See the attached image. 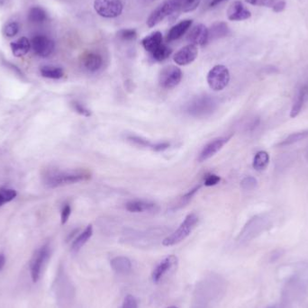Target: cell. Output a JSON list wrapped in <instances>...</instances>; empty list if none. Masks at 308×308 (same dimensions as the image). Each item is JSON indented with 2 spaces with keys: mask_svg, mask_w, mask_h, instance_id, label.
Segmentation results:
<instances>
[{
  "mask_svg": "<svg viewBox=\"0 0 308 308\" xmlns=\"http://www.w3.org/2000/svg\"><path fill=\"white\" fill-rule=\"evenodd\" d=\"M229 34V27L225 22H217L213 24L210 30H208L209 40L222 38Z\"/></svg>",
  "mask_w": 308,
  "mask_h": 308,
  "instance_id": "cell-25",
  "label": "cell"
},
{
  "mask_svg": "<svg viewBox=\"0 0 308 308\" xmlns=\"http://www.w3.org/2000/svg\"><path fill=\"white\" fill-rule=\"evenodd\" d=\"M90 173L84 169H52L44 175V183L47 188H55L89 179Z\"/></svg>",
  "mask_w": 308,
  "mask_h": 308,
  "instance_id": "cell-1",
  "label": "cell"
},
{
  "mask_svg": "<svg viewBox=\"0 0 308 308\" xmlns=\"http://www.w3.org/2000/svg\"><path fill=\"white\" fill-rule=\"evenodd\" d=\"M188 40L194 45H205L209 41V34L207 26L202 24L194 26L188 35Z\"/></svg>",
  "mask_w": 308,
  "mask_h": 308,
  "instance_id": "cell-14",
  "label": "cell"
},
{
  "mask_svg": "<svg viewBox=\"0 0 308 308\" xmlns=\"http://www.w3.org/2000/svg\"><path fill=\"white\" fill-rule=\"evenodd\" d=\"M49 256H50V247L47 244L41 247L39 250L35 251L30 264L31 277L34 282H36L40 279L43 267L45 264Z\"/></svg>",
  "mask_w": 308,
  "mask_h": 308,
  "instance_id": "cell-8",
  "label": "cell"
},
{
  "mask_svg": "<svg viewBox=\"0 0 308 308\" xmlns=\"http://www.w3.org/2000/svg\"><path fill=\"white\" fill-rule=\"evenodd\" d=\"M198 51L196 45L188 44L180 49L174 55V62L179 66H186L193 63L198 57Z\"/></svg>",
  "mask_w": 308,
  "mask_h": 308,
  "instance_id": "cell-13",
  "label": "cell"
},
{
  "mask_svg": "<svg viewBox=\"0 0 308 308\" xmlns=\"http://www.w3.org/2000/svg\"><path fill=\"white\" fill-rule=\"evenodd\" d=\"M5 256L3 255V254H0V271L3 270V268H4V266H5Z\"/></svg>",
  "mask_w": 308,
  "mask_h": 308,
  "instance_id": "cell-41",
  "label": "cell"
},
{
  "mask_svg": "<svg viewBox=\"0 0 308 308\" xmlns=\"http://www.w3.org/2000/svg\"><path fill=\"white\" fill-rule=\"evenodd\" d=\"M268 224H269V220L266 217L257 216V217L251 218L243 228V230L240 234V238H241L242 240L253 238L258 233H260V231H263V229L265 227H267Z\"/></svg>",
  "mask_w": 308,
  "mask_h": 308,
  "instance_id": "cell-9",
  "label": "cell"
},
{
  "mask_svg": "<svg viewBox=\"0 0 308 308\" xmlns=\"http://www.w3.org/2000/svg\"><path fill=\"white\" fill-rule=\"evenodd\" d=\"M41 74L43 77H47V78L59 79L63 77L64 72L62 68L44 66L41 69Z\"/></svg>",
  "mask_w": 308,
  "mask_h": 308,
  "instance_id": "cell-30",
  "label": "cell"
},
{
  "mask_svg": "<svg viewBox=\"0 0 308 308\" xmlns=\"http://www.w3.org/2000/svg\"><path fill=\"white\" fill-rule=\"evenodd\" d=\"M308 130L301 131L298 133H294L292 135H289L286 139L283 140L281 143H279L278 146L279 147H287L290 145L298 144L299 142L303 141V140L308 139Z\"/></svg>",
  "mask_w": 308,
  "mask_h": 308,
  "instance_id": "cell-28",
  "label": "cell"
},
{
  "mask_svg": "<svg viewBox=\"0 0 308 308\" xmlns=\"http://www.w3.org/2000/svg\"><path fill=\"white\" fill-rule=\"evenodd\" d=\"M142 44L144 48L152 54L162 44V34L160 32H154L153 34L146 36L143 40Z\"/></svg>",
  "mask_w": 308,
  "mask_h": 308,
  "instance_id": "cell-20",
  "label": "cell"
},
{
  "mask_svg": "<svg viewBox=\"0 0 308 308\" xmlns=\"http://www.w3.org/2000/svg\"><path fill=\"white\" fill-rule=\"evenodd\" d=\"M82 63L86 70L90 73H95L102 67L103 60L101 56L95 53H85L82 57Z\"/></svg>",
  "mask_w": 308,
  "mask_h": 308,
  "instance_id": "cell-18",
  "label": "cell"
},
{
  "mask_svg": "<svg viewBox=\"0 0 308 308\" xmlns=\"http://www.w3.org/2000/svg\"><path fill=\"white\" fill-rule=\"evenodd\" d=\"M18 32H19V24L15 22L8 23L4 28V34L7 37H14L15 35L18 34Z\"/></svg>",
  "mask_w": 308,
  "mask_h": 308,
  "instance_id": "cell-35",
  "label": "cell"
},
{
  "mask_svg": "<svg viewBox=\"0 0 308 308\" xmlns=\"http://www.w3.org/2000/svg\"><path fill=\"white\" fill-rule=\"evenodd\" d=\"M110 264L111 268L115 270L116 273H119V274L129 273L132 270L131 260L124 256L114 258L111 260Z\"/></svg>",
  "mask_w": 308,
  "mask_h": 308,
  "instance_id": "cell-23",
  "label": "cell"
},
{
  "mask_svg": "<svg viewBox=\"0 0 308 308\" xmlns=\"http://www.w3.org/2000/svg\"><path fill=\"white\" fill-rule=\"evenodd\" d=\"M174 13H178V7L173 0H166L162 4L154 10L147 20V24L149 27H154L159 24L167 16L172 15Z\"/></svg>",
  "mask_w": 308,
  "mask_h": 308,
  "instance_id": "cell-6",
  "label": "cell"
},
{
  "mask_svg": "<svg viewBox=\"0 0 308 308\" xmlns=\"http://www.w3.org/2000/svg\"><path fill=\"white\" fill-rule=\"evenodd\" d=\"M231 135L219 137L217 139L213 140L207 145H205V147L203 148L201 153L198 156V161L203 162V161H206L207 159L212 158L213 156H215L225 145H227V143L229 142V140L231 139Z\"/></svg>",
  "mask_w": 308,
  "mask_h": 308,
  "instance_id": "cell-11",
  "label": "cell"
},
{
  "mask_svg": "<svg viewBox=\"0 0 308 308\" xmlns=\"http://www.w3.org/2000/svg\"><path fill=\"white\" fill-rule=\"evenodd\" d=\"M218 102L215 97L203 95L194 97L186 106V112L188 115L197 118L207 117L216 111Z\"/></svg>",
  "mask_w": 308,
  "mask_h": 308,
  "instance_id": "cell-2",
  "label": "cell"
},
{
  "mask_svg": "<svg viewBox=\"0 0 308 308\" xmlns=\"http://www.w3.org/2000/svg\"><path fill=\"white\" fill-rule=\"evenodd\" d=\"M11 50L15 57H23L31 49V43L26 37H21L11 43Z\"/></svg>",
  "mask_w": 308,
  "mask_h": 308,
  "instance_id": "cell-24",
  "label": "cell"
},
{
  "mask_svg": "<svg viewBox=\"0 0 308 308\" xmlns=\"http://www.w3.org/2000/svg\"><path fill=\"white\" fill-rule=\"evenodd\" d=\"M223 1H226V0H212V2L210 3V5H211V6H216V5H218V4L222 3Z\"/></svg>",
  "mask_w": 308,
  "mask_h": 308,
  "instance_id": "cell-42",
  "label": "cell"
},
{
  "mask_svg": "<svg viewBox=\"0 0 308 308\" xmlns=\"http://www.w3.org/2000/svg\"><path fill=\"white\" fill-rule=\"evenodd\" d=\"M122 308H138L136 299L133 296L127 295L124 300Z\"/></svg>",
  "mask_w": 308,
  "mask_h": 308,
  "instance_id": "cell-39",
  "label": "cell"
},
{
  "mask_svg": "<svg viewBox=\"0 0 308 308\" xmlns=\"http://www.w3.org/2000/svg\"><path fill=\"white\" fill-rule=\"evenodd\" d=\"M54 42L45 35H36L31 42V48L40 57L46 58L54 51Z\"/></svg>",
  "mask_w": 308,
  "mask_h": 308,
  "instance_id": "cell-10",
  "label": "cell"
},
{
  "mask_svg": "<svg viewBox=\"0 0 308 308\" xmlns=\"http://www.w3.org/2000/svg\"><path fill=\"white\" fill-rule=\"evenodd\" d=\"M230 81V73L226 66L217 65L207 74V83L214 91H221L228 86Z\"/></svg>",
  "mask_w": 308,
  "mask_h": 308,
  "instance_id": "cell-4",
  "label": "cell"
},
{
  "mask_svg": "<svg viewBox=\"0 0 308 308\" xmlns=\"http://www.w3.org/2000/svg\"><path fill=\"white\" fill-rule=\"evenodd\" d=\"M307 98H308V94H307L305 85H303L302 87L299 88V91L297 93V95L295 96V99H294L292 108L290 111V116L292 118H295L296 116H299L300 114Z\"/></svg>",
  "mask_w": 308,
  "mask_h": 308,
  "instance_id": "cell-22",
  "label": "cell"
},
{
  "mask_svg": "<svg viewBox=\"0 0 308 308\" xmlns=\"http://www.w3.org/2000/svg\"><path fill=\"white\" fill-rule=\"evenodd\" d=\"M250 11L242 5L241 1L233 2L227 10V17L231 21H241L250 18Z\"/></svg>",
  "mask_w": 308,
  "mask_h": 308,
  "instance_id": "cell-15",
  "label": "cell"
},
{
  "mask_svg": "<svg viewBox=\"0 0 308 308\" xmlns=\"http://www.w3.org/2000/svg\"><path fill=\"white\" fill-rule=\"evenodd\" d=\"M176 308V307H169V308Z\"/></svg>",
  "mask_w": 308,
  "mask_h": 308,
  "instance_id": "cell-45",
  "label": "cell"
},
{
  "mask_svg": "<svg viewBox=\"0 0 308 308\" xmlns=\"http://www.w3.org/2000/svg\"><path fill=\"white\" fill-rule=\"evenodd\" d=\"M125 208L131 213L153 212L157 209V206L145 200H132L126 203Z\"/></svg>",
  "mask_w": 308,
  "mask_h": 308,
  "instance_id": "cell-17",
  "label": "cell"
},
{
  "mask_svg": "<svg viewBox=\"0 0 308 308\" xmlns=\"http://www.w3.org/2000/svg\"><path fill=\"white\" fill-rule=\"evenodd\" d=\"M127 140L131 142L133 145L139 146L142 148H148V149L153 150L154 152H163L165 150L169 149V143H158V144H153L148 140L144 139L139 136H135V135H129L127 137Z\"/></svg>",
  "mask_w": 308,
  "mask_h": 308,
  "instance_id": "cell-16",
  "label": "cell"
},
{
  "mask_svg": "<svg viewBox=\"0 0 308 308\" xmlns=\"http://www.w3.org/2000/svg\"><path fill=\"white\" fill-rule=\"evenodd\" d=\"M182 78V72L179 68L170 65L164 68L159 73V86L165 89L177 87Z\"/></svg>",
  "mask_w": 308,
  "mask_h": 308,
  "instance_id": "cell-7",
  "label": "cell"
},
{
  "mask_svg": "<svg viewBox=\"0 0 308 308\" xmlns=\"http://www.w3.org/2000/svg\"><path fill=\"white\" fill-rule=\"evenodd\" d=\"M118 35L120 38L125 41H131V40H135L137 36L136 31L135 29H124L121 30L118 33Z\"/></svg>",
  "mask_w": 308,
  "mask_h": 308,
  "instance_id": "cell-37",
  "label": "cell"
},
{
  "mask_svg": "<svg viewBox=\"0 0 308 308\" xmlns=\"http://www.w3.org/2000/svg\"><path fill=\"white\" fill-rule=\"evenodd\" d=\"M245 1L250 5L269 7L276 13L282 12L286 7L285 0H245Z\"/></svg>",
  "mask_w": 308,
  "mask_h": 308,
  "instance_id": "cell-21",
  "label": "cell"
},
{
  "mask_svg": "<svg viewBox=\"0 0 308 308\" xmlns=\"http://www.w3.org/2000/svg\"><path fill=\"white\" fill-rule=\"evenodd\" d=\"M171 52H172L171 49L168 47L167 45L162 44L159 46V48L155 50L154 53H152V56L154 60H156L158 62H162L164 60L169 58V55L171 54Z\"/></svg>",
  "mask_w": 308,
  "mask_h": 308,
  "instance_id": "cell-33",
  "label": "cell"
},
{
  "mask_svg": "<svg viewBox=\"0 0 308 308\" xmlns=\"http://www.w3.org/2000/svg\"><path fill=\"white\" fill-rule=\"evenodd\" d=\"M269 163H270V155L265 151H260L255 154L252 166L253 169L257 171H262L268 167Z\"/></svg>",
  "mask_w": 308,
  "mask_h": 308,
  "instance_id": "cell-27",
  "label": "cell"
},
{
  "mask_svg": "<svg viewBox=\"0 0 308 308\" xmlns=\"http://www.w3.org/2000/svg\"><path fill=\"white\" fill-rule=\"evenodd\" d=\"M305 87H306V90H307V94H308V82L307 84H305Z\"/></svg>",
  "mask_w": 308,
  "mask_h": 308,
  "instance_id": "cell-43",
  "label": "cell"
},
{
  "mask_svg": "<svg viewBox=\"0 0 308 308\" xmlns=\"http://www.w3.org/2000/svg\"><path fill=\"white\" fill-rule=\"evenodd\" d=\"M92 234H93V227H92L91 225H89L73 241V246H72L73 251H77V250H80L82 247L85 245L87 241L91 238Z\"/></svg>",
  "mask_w": 308,
  "mask_h": 308,
  "instance_id": "cell-26",
  "label": "cell"
},
{
  "mask_svg": "<svg viewBox=\"0 0 308 308\" xmlns=\"http://www.w3.org/2000/svg\"><path fill=\"white\" fill-rule=\"evenodd\" d=\"M220 180H221V178L216 174H207V176L205 177L204 182H205V186L212 187V186H215V185L219 183Z\"/></svg>",
  "mask_w": 308,
  "mask_h": 308,
  "instance_id": "cell-38",
  "label": "cell"
},
{
  "mask_svg": "<svg viewBox=\"0 0 308 308\" xmlns=\"http://www.w3.org/2000/svg\"><path fill=\"white\" fill-rule=\"evenodd\" d=\"M28 19L34 24H43L47 19V13L40 6H34L28 12Z\"/></svg>",
  "mask_w": 308,
  "mask_h": 308,
  "instance_id": "cell-29",
  "label": "cell"
},
{
  "mask_svg": "<svg viewBox=\"0 0 308 308\" xmlns=\"http://www.w3.org/2000/svg\"><path fill=\"white\" fill-rule=\"evenodd\" d=\"M71 214H72V207L70 205L66 204L62 209V214H61V221H62V225H65L67 223L69 218L71 217Z\"/></svg>",
  "mask_w": 308,
  "mask_h": 308,
  "instance_id": "cell-40",
  "label": "cell"
},
{
  "mask_svg": "<svg viewBox=\"0 0 308 308\" xmlns=\"http://www.w3.org/2000/svg\"><path fill=\"white\" fill-rule=\"evenodd\" d=\"M191 24H192V20L188 19L181 21L180 23L174 25L168 33L167 41L171 42V41H175L182 37L184 34H186L188 28L191 26Z\"/></svg>",
  "mask_w": 308,
  "mask_h": 308,
  "instance_id": "cell-19",
  "label": "cell"
},
{
  "mask_svg": "<svg viewBox=\"0 0 308 308\" xmlns=\"http://www.w3.org/2000/svg\"><path fill=\"white\" fill-rule=\"evenodd\" d=\"M258 186V181L255 178L251 177V176H248L246 178H243L241 181V188L243 190L246 191H250V190H253L255 189Z\"/></svg>",
  "mask_w": 308,
  "mask_h": 308,
  "instance_id": "cell-34",
  "label": "cell"
},
{
  "mask_svg": "<svg viewBox=\"0 0 308 308\" xmlns=\"http://www.w3.org/2000/svg\"><path fill=\"white\" fill-rule=\"evenodd\" d=\"M177 265H178V258L176 256H167L155 267V269L152 273V279L155 283H158L164 276L167 274L168 271L172 270Z\"/></svg>",
  "mask_w": 308,
  "mask_h": 308,
  "instance_id": "cell-12",
  "label": "cell"
},
{
  "mask_svg": "<svg viewBox=\"0 0 308 308\" xmlns=\"http://www.w3.org/2000/svg\"><path fill=\"white\" fill-rule=\"evenodd\" d=\"M94 7L98 15L106 18L117 17L123 11L121 0H96Z\"/></svg>",
  "mask_w": 308,
  "mask_h": 308,
  "instance_id": "cell-5",
  "label": "cell"
},
{
  "mask_svg": "<svg viewBox=\"0 0 308 308\" xmlns=\"http://www.w3.org/2000/svg\"><path fill=\"white\" fill-rule=\"evenodd\" d=\"M6 0H0V5H4Z\"/></svg>",
  "mask_w": 308,
  "mask_h": 308,
  "instance_id": "cell-44",
  "label": "cell"
},
{
  "mask_svg": "<svg viewBox=\"0 0 308 308\" xmlns=\"http://www.w3.org/2000/svg\"><path fill=\"white\" fill-rule=\"evenodd\" d=\"M72 105H73V109L76 111L77 114L85 116V117H89V116H91V111L89 110L87 107H86L81 103L77 101H73Z\"/></svg>",
  "mask_w": 308,
  "mask_h": 308,
  "instance_id": "cell-36",
  "label": "cell"
},
{
  "mask_svg": "<svg viewBox=\"0 0 308 308\" xmlns=\"http://www.w3.org/2000/svg\"><path fill=\"white\" fill-rule=\"evenodd\" d=\"M179 12H190L199 5V0H173Z\"/></svg>",
  "mask_w": 308,
  "mask_h": 308,
  "instance_id": "cell-31",
  "label": "cell"
},
{
  "mask_svg": "<svg viewBox=\"0 0 308 308\" xmlns=\"http://www.w3.org/2000/svg\"><path fill=\"white\" fill-rule=\"evenodd\" d=\"M198 223V216L194 213L189 214L184 219V221L178 229L164 239L162 244L164 246H173L184 241L192 232Z\"/></svg>",
  "mask_w": 308,
  "mask_h": 308,
  "instance_id": "cell-3",
  "label": "cell"
},
{
  "mask_svg": "<svg viewBox=\"0 0 308 308\" xmlns=\"http://www.w3.org/2000/svg\"><path fill=\"white\" fill-rule=\"evenodd\" d=\"M200 188H201V186L198 185V186H196L195 188H192L191 190H189L188 193H186L184 196H182L181 198H179L178 204L173 207V210H178L179 208H181V207H183L184 206H186L187 204H188L189 201L192 199L193 197H194V196L197 194L198 190L200 189Z\"/></svg>",
  "mask_w": 308,
  "mask_h": 308,
  "instance_id": "cell-32",
  "label": "cell"
}]
</instances>
